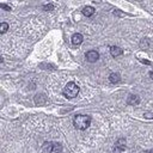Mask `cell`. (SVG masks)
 Returning a JSON list of instances; mask_svg holds the SVG:
<instances>
[{"label": "cell", "mask_w": 153, "mask_h": 153, "mask_svg": "<svg viewBox=\"0 0 153 153\" xmlns=\"http://www.w3.org/2000/svg\"><path fill=\"white\" fill-rule=\"evenodd\" d=\"M73 124L76 129L84 130L88 128V126L91 124V117L88 115H76L73 118Z\"/></svg>", "instance_id": "cell-1"}, {"label": "cell", "mask_w": 153, "mask_h": 153, "mask_svg": "<svg viewBox=\"0 0 153 153\" xmlns=\"http://www.w3.org/2000/svg\"><path fill=\"white\" fill-rule=\"evenodd\" d=\"M79 90H80V88H79V86H78L75 82L71 81V82H67V85L63 87L62 93H63V96H65L66 98L72 99V98H74V97H76V96H78Z\"/></svg>", "instance_id": "cell-2"}, {"label": "cell", "mask_w": 153, "mask_h": 153, "mask_svg": "<svg viewBox=\"0 0 153 153\" xmlns=\"http://www.w3.org/2000/svg\"><path fill=\"white\" fill-rule=\"evenodd\" d=\"M42 149L44 153H61L62 145L59 142H44Z\"/></svg>", "instance_id": "cell-3"}, {"label": "cell", "mask_w": 153, "mask_h": 153, "mask_svg": "<svg viewBox=\"0 0 153 153\" xmlns=\"http://www.w3.org/2000/svg\"><path fill=\"white\" fill-rule=\"evenodd\" d=\"M124 149H126V141H124L123 139H120V140H117V142L115 143L112 152H114V153H123Z\"/></svg>", "instance_id": "cell-4"}, {"label": "cell", "mask_w": 153, "mask_h": 153, "mask_svg": "<svg viewBox=\"0 0 153 153\" xmlns=\"http://www.w3.org/2000/svg\"><path fill=\"white\" fill-rule=\"evenodd\" d=\"M85 56H86V60H87L88 62H96V61L99 59V54H98V51H96V50H88Z\"/></svg>", "instance_id": "cell-5"}, {"label": "cell", "mask_w": 153, "mask_h": 153, "mask_svg": "<svg viewBox=\"0 0 153 153\" xmlns=\"http://www.w3.org/2000/svg\"><path fill=\"white\" fill-rule=\"evenodd\" d=\"M110 54H111V56L117 57L123 54V50H122V48H120L117 45H112V47H110Z\"/></svg>", "instance_id": "cell-6"}, {"label": "cell", "mask_w": 153, "mask_h": 153, "mask_svg": "<svg viewBox=\"0 0 153 153\" xmlns=\"http://www.w3.org/2000/svg\"><path fill=\"white\" fill-rule=\"evenodd\" d=\"M127 103H128L129 105H137V104L140 103V97L136 96V94H130V96H128Z\"/></svg>", "instance_id": "cell-7"}, {"label": "cell", "mask_w": 153, "mask_h": 153, "mask_svg": "<svg viewBox=\"0 0 153 153\" xmlns=\"http://www.w3.org/2000/svg\"><path fill=\"white\" fill-rule=\"evenodd\" d=\"M82 41H84V38H82V35H81V33H74V35L72 36V43H73L74 45L81 44Z\"/></svg>", "instance_id": "cell-8"}, {"label": "cell", "mask_w": 153, "mask_h": 153, "mask_svg": "<svg viewBox=\"0 0 153 153\" xmlns=\"http://www.w3.org/2000/svg\"><path fill=\"white\" fill-rule=\"evenodd\" d=\"M93 13H94V8L92 6H85L82 8V14L86 17H91V16H93Z\"/></svg>", "instance_id": "cell-9"}, {"label": "cell", "mask_w": 153, "mask_h": 153, "mask_svg": "<svg viewBox=\"0 0 153 153\" xmlns=\"http://www.w3.org/2000/svg\"><path fill=\"white\" fill-rule=\"evenodd\" d=\"M109 80H110V82H112V84H117V82L121 80V75H120L118 73H111V74L109 75Z\"/></svg>", "instance_id": "cell-10"}, {"label": "cell", "mask_w": 153, "mask_h": 153, "mask_svg": "<svg viewBox=\"0 0 153 153\" xmlns=\"http://www.w3.org/2000/svg\"><path fill=\"white\" fill-rule=\"evenodd\" d=\"M149 44H151L149 38H143V39L140 42V47H141L142 49H148V48H149Z\"/></svg>", "instance_id": "cell-11"}, {"label": "cell", "mask_w": 153, "mask_h": 153, "mask_svg": "<svg viewBox=\"0 0 153 153\" xmlns=\"http://www.w3.org/2000/svg\"><path fill=\"white\" fill-rule=\"evenodd\" d=\"M8 30V24L7 23H1L0 24V33H5Z\"/></svg>", "instance_id": "cell-12"}, {"label": "cell", "mask_w": 153, "mask_h": 153, "mask_svg": "<svg viewBox=\"0 0 153 153\" xmlns=\"http://www.w3.org/2000/svg\"><path fill=\"white\" fill-rule=\"evenodd\" d=\"M0 7L4 8L5 11H11V7L8 5H6V4H0Z\"/></svg>", "instance_id": "cell-13"}, {"label": "cell", "mask_w": 153, "mask_h": 153, "mask_svg": "<svg viewBox=\"0 0 153 153\" xmlns=\"http://www.w3.org/2000/svg\"><path fill=\"white\" fill-rule=\"evenodd\" d=\"M43 8H44L45 11H51V10L54 8V6H53L51 4H49V5H44V6H43Z\"/></svg>", "instance_id": "cell-14"}, {"label": "cell", "mask_w": 153, "mask_h": 153, "mask_svg": "<svg viewBox=\"0 0 153 153\" xmlns=\"http://www.w3.org/2000/svg\"><path fill=\"white\" fill-rule=\"evenodd\" d=\"M145 118H148V120H151V118H153V112H145Z\"/></svg>", "instance_id": "cell-15"}, {"label": "cell", "mask_w": 153, "mask_h": 153, "mask_svg": "<svg viewBox=\"0 0 153 153\" xmlns=\"http://www.w3.org/2000/svg\"><path fill=\"white\" fill-rule=\"evenodd\" d=\"M149 76L153 79V71H152V72H149Z\"/></svg>", "instance_id": "cell-16"}]
</instances>
